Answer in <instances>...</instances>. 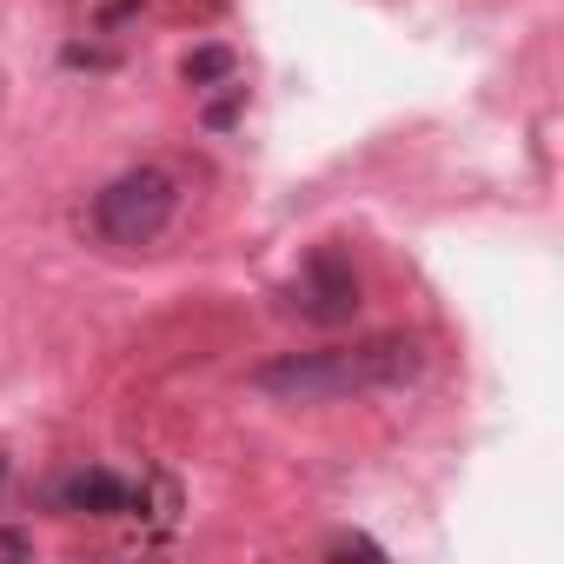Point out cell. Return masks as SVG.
<instances>
[{"instance_id":"5b68a950","label":"cell","mask_w":564,"mask_h":564,"mask_svg":"<svg viewBox=\"0 0 564 564\" xmlns=\"http://www.w3.org/2000/svg\"><path fill=\"white\" fill-rule=\"evenodd\" d=\"M180 74H186L193 87L226 80V74H232V54H226V47H199V54H186V61H180Z\"/></svg>"},{"instance_id":"8992f818","label":"cell","mask_w":564,"mask_h":564,"mask_svg":"<svg viewBox=\"0 0 564 564\" xmlns=\"http://www.w3.org/2000/svg\"><path fill=\"white\" fill-rule=\"evenodd\" d=\"M0 485H8V452H0Z\"/></svg>"},{"instance_id":"6da1fadb","label":"cell","mask_w":564,"mask_h":564,"mask_svg":"<svg viewBox=\"0 0 564 564\" xmlns=\"http://www.w3.org/2000/svg\"><path fill=\"white\" fill-rule=\"evenodd\" d=\"M419 372V346L412 339H366V346H333V352H293L272 359L252 386L265 399L286 405H313V399H339V392H372V386H399Z\"/></svg>"},{"instance_id":"3957f363","label":"cell","mask_w":564,"mask_h":564,"mask_svg":"<svg viewBox=\"0 0 564 564\" xmlns=\"http://www.w3.org/2000/svg\"><path fill=\"white\" fill-rule=\"evenodd\" d=\"M54 505L67 518H153V524H173V485H133L107 465H74L61 485H54Z\"/></svg>"},{"instance_id":"7a4b0ae2","label":"cell","mask_w":564,"mask_h":564,"mask_svg":"<svg viewBox=\"0 0 564 564\" xmlns=\"http://www.w3.org/2000/svg\"><path fill=\"white\" fill-rule=\"evenodd\" d=\"M173 206H180V180L166 166H133L94 193V232L107 246H153L173 226Z\"/></svg>"},{"instance_id":"277c9868","label":"cell","mask_w":564,"mask_h":564,"mask_svg":"<svg viewBox=\"0 0 564 564\" xmlns=\"http://www.w3.org/2000/svg\"><path fill=\"white\" fill-rule=\"evenodd\" d=\"M286 306L300 319H313V326H346L359 313V272H352V259H339L333 246H319L300 265V279L286 286Z\"/></svg>"}]
</instances>
